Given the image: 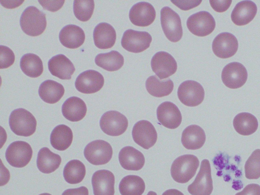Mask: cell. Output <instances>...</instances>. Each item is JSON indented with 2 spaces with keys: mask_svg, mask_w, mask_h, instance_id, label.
<instances>
[{
  "mask_svg": "<svg viewBox=\"0 0 260 195\" xmlns=\"http://www.w3.org/2000/svg\"><path fill=\"white\" fill-rule=\"evenodd\" d=\"M20 24L26 35L32 37L39 36L47 26L46 14L35 6L28 7L21 14Z\"/></svg>",
  "mask_w": 260,
  "mask_h": 195,
  "instance_id": "cell-1",
  "label": "cell"
},
{
  "mask_svg": "<svg viewBox=\"0 0 260 195\" xmlns=\"http://www.w3.org/2000/svg\"><path fill=\"white\" fill-rule=\"evenodd\" d=\"M199 163L195 155L185 154L180 156L172 164L171 176L178 183H187L196 174Z\"/></svg>",
  "mask_w": 260,
  "mask_h": 195,
  "instance_id": "cell-2",
  "label": "cell"
},
{
  "mask_svg": "<svg viewBox=\"0 0 260 195\" xmlns=\"http://www.w3.org/2000/svg\"><path fill=\"white\" fill-rule=\"evenodd\" d=\"M9 126L18 136L28 137L36 131L37 120L34 116L23 108L13 110L9 117Z\"/></svg>",
  "mask_w": 260,
  "mask_h": 195,
  "instance_id": "cell-3",
  "label": "cell"
},
{
  "mask_svg": "<svg viewBox=\"0 0 260 195\" xmlns=\"http://www.w3.org/2000/svg\"><path fill=\"white\" fill-rule=\"evenodd\" d=\"M160 23L167 39L172 42H178L183 35L181 19L179 15L169 7L160 11Z\"/></svg>",
  "mask_w": 260,
  "mask_h": 195,
  "instance_id": "cell-4",
  "label": "cell"
},
{
  "mask_svg": "<svg viewBox=\"0 0 260 195\" xmlns=\"http://www.w3.org/2000/svg\"><path fill=\"white\" fill-rule=\"evenodd\" d=\"M85 158L93 165L108 163L112 158L113 149L111 145L103 140H96L88 143L84 148Z\"/></svg>",
  "mask_w": 260,
  "mask_h": 195,
  "instance_id": "cell-5",
  "label": "cell"
},
{
  "mask_svg": "<svg viewBox=\"0 0 260 195\" xmlns=\"http://www.w3.org/2000/svg\"><path fill=\"white\" fill-rule=\"evenodd\" d=\"M32 155L30 145L22 141L12 142L7 148L5 156L7 161L12 167L22 168L30 161Z\"/></svg>",
  "mask_w": 260,
  "mask_h": 195,
  "instance_id": "cell-6",
  "label": "cell"
},
{
  "mask_svg": "<svg viewBox=\"0 0 260 195\" xmlns=\"http://www.w3.org/2000/svg\"><path fill=\"white\" fill-rule=\"evenodd\" d=\"M210 164L208 159H203L200 171L194 181L187 188L191 195H210L213 191Z\"/></svg>",
  "mask_w": 260,
  "mask_h": 195,
  "instance_id": "cell-7",
  "label": "cell"
},
{
  "mask_svg": "<svg viewBox=\"0 0 260 195\" xmlns=\"http://www.w3.org/2000/svg\"><path fill=\"white\" fill-rule=\"evenodd\" d=\"M177 95L180 102L184 105L195 107L203 101L205 91L199 83L193 80H187L179 85Z\"/></svg>",
  "mask_w": 260,
  "mask_h": 195,
  "instance_id": "cell-8",
  "label": "cell"
},
{
  "mask_svg": "<svg viewBox=\"0 0 260 195\" xmlns=\"http://www.w3.org/2000/svg\"><path fill=\"white\" fill-rule=\"evenodd\" d=\"M100 125L102 131L111 136L123 134L128 127L126 117L117 111H109L102 116Z\"/></svg>",
  "mask_w": 260,
  "mask_h": 195,
  "instance_id": "cell-9",
  "label": "cell"
},
{
  "mask_svg": "<svg viewBox=\"0 0 260 195\" xmlns=\"http://www.w3.org/2000/svg\"><path fill=\"white\" fill-rule=\"evenodd\" d=\"M186 25L189 30L193 35L205 37L212 32L216 23L212 15L203 11L189 16L187 20Z\"/></svg>",
  "mask_w": 260,
  "mask_h": 195,
  "instance_id": "cell-10",
  "label": "cell"
},
{
  "mask_svg": "<svg viewBox=\"0 0 260 195\" xmlns=\"http://www.w3.org/2000/svg\"><path fill=\"white\" fill-rule=\"evenodd\" d=\"M151 41V36L148 32L129 29L123 33L121 44L129 52L140 53L148 48Z\"/></svg>",
  "mask_w": 260,
  "mask_h": 195,
  "instance_id": "cell-11",
  "label": "cell"
},
{
  "mask_svg": "<svg viewBox=\"0 0 260 195\" xmlns=\"http://www.w3.org/2000/svg\"><path fill=\"white\" fill-rule=\"evenodd\" d=\"M132 137L136 144L145 149H148L156 142L157 134L151 122L142 120L135 124L132 130Z\"/></svg>",
  "mask_w": 260,
  "mask_h": 195,
  "instance_id": "cell-12",
  "label": "cell"
},
{
  "mask_svg": "<svg viewBox=\"0 0 260 195\" xmlns=\"http://www.w3.org/2000/svg\"><path fill=\"white\" fill-rule=\"evenodd\" d=\"M248 74L245 67L241 63L233 62L226 65L222 71L221 79L228 87L236 89L246 82Z\"/></svg>",
  "mask_w": 260,
  "mask_h": 195,
  "instance_id": "cell-13",
  "label": "cell"
},
{
  "mask_svg": "<svg viewBox=\"0 0 260 195\" xmlns=\"http://www.w3.org/2000/svg\"><path fill=\"white\" fill-rule=\"evenodd\" d=\"M104 84V78L99 72L89 70L80 74L77 77L75 85L77 90L85 94L99 91Z\"/></svg>",
  "mask_w": 260,
  "mask_h": 195,
  "instance_id": "cell-14",
  "label": "cell"
},
{
  "mask_svg": "<svg viewBox=\"0 0 260 195\" xmlns=\"http://www.w3.org/2000/svg\"><path fill=\"white\" fill-rule=\"evenodd\" d=\"M153 72L160 79L167 78L177 71V64L174 58L169 53L159 51L156 53L151 60Z\"/></svg>",
  "mask_w": 260,
  "mask_h": 195,
  "instance_id": "cell-15",
  "label": "cell"
},
{
  "mask_svg": "<svg viewBox=\"0 0 260 195\" xmlns=\"http://www.w3.org/2000/svg\"><path fill=\"white\" fill-rule=\"evenodd\" d=\"M212 48L216 56L221 58H228L237 52L238 42L233 34L226 32H222L214 38Z\"/></svg>",
  "mask_w": 260,
  "mask_h": 195,
  "instance_id": "cell-16",
  "label": "cell"
},
{
  "mask_svg": "<svg viewBox=\"0 0 260 195\" xmlns=\"http://www.w3.org/2000/svg\"><path fill=\"white\" fill-rule=\"evenodd\" d=\"M156 17V12L151 4L141 2L135 4L130 9L129 18L131 22L138 26H147L151 24Z\"/></svg>",
  "mask_w": 260,
  "mask_h": 195,
  "instance_id": "cell-17",
  "label": "cell"
},
{
  "mask_svg": "<svg viewBox=\"0 0 260 195\" xmlns=\"http://www.w3.org/2000/svg\"><path fill=\"white\" fill-rule=\"evenodd\" d=\"M157 118L165 127L170 129L177 128L182 121L181 112L174 103L165 102L158 106L156 110Z\"/></svg>",
  "mask_w": 260,
  "mask_h": 195,
  "instance_id": "cell-18",
  "label": "cell"
},
{
  "mask_svg": "<svg viewBox=\"0 0 260 195\" xmlns=\"http://www.w3.org/2000/svg\"><path fill=\"white\" fill-rule=\"evenodd\" d=\"M91 183L94 195H114L115 177L110 171L101 170L95 172Z\"/></svg>",
  "mask_w": 260,
  "mask_h": 195,
  "instance_id": "cell-19",
  "label": "cell"
},
{
  "mask_svg": "<svg viewBox=\"0 0 260 195\" xmlns=\"http://www.w3.org/2000/svg\"><path fill=\"white\" fill-rule=\"evenodd\" d=\"M50 73L62 80H69L75 71L72 61L64 55L58 54L53 56L48 62Z\"/></svg>",
  "mask_w": 260,
  "mask_h": 195,
  "instance_id": "cell-20",
  "label": "cell"
},
{
  "mask_svg": "<svg viewBox=\"0 0 260 195\" xmlns=\"http://www.w3.org/2000/svg\"><path fill=\"white\" fill-rule=\"evenodd\" d=\"M93 37L94 45L98 48L109 49L115 44L116 33L115 29L110 24L102 22L94 28Z\"/></svg>",
  "mask_w": 260,
  "mask_h": 195,
  "instance_id": "cell-21",
  "label": "cell"
},
{
  "mask_svg": "<svg viewBox=\"0 0 260 195\" xmlns=\"http://www.w3.org/2000/svg\"><path fill=\"white\" fill-rule=\"evenodd\" d=\"M118 158L121 167L127 170H140L145 164V157L142 153L132 146L122 148Z\"/></svg>",
  "mask_w": 260,
  "mask_h": 195,
  "instance_id": "cell-22",
  "label": "cell"
},
{
  "mask_svg": "<svg viewBox=\"0 0 260 195\" xmlns=\"http://www.w3.org/2000/svg\"><path fill=\"white\" fill-rule=\"evenodd\" d=\"M257 13L256 4L251 1L239 2L231 13L233 22L239 26L244 25L250 22Z\"/></svg>",
  "mask_w": 260,
  "mask_h": 195,
  "instance_id": "cell-23",
  "label": "cell"
},
{
  "mask_svg": "<svg viewBox=\"0 0 260 195\" xmlns=\"http://www.w3.org/2000/svg\"><path fill=\"white\" fill-rule=\"evenodd\" d=\"M85 35L83 30L79 26L69 24L64 26L59 34L61 44L70 49L80 47L84 42Z\"/></svg>",
  "mask_w": 260,
  "mask_h": 195,
  "instance_id": "cell-24",
  "label": "cell"
},
{
  "mask_svg": "<svg viewBox=\"0 0 260 195\" xmlns=\"http://www.w3.org/2000/svg\"><path fill=\"white\" fill-rule=\"evenodd\" d=\"M63 116L69 121L77 122L82 119L87 112L85 102L77 96H72L63 103L61 107Z\"/></svg>",
  "mask_w": 260,
  "mask_h": 195,
  "instance_id": "cell-25",
  "label": "cell"
},
{
  "mask_svg": "<svg viewBox=\"0 0 260 195\" xmlns=\"http://www.w3.org/2000/svg\"><path fill=\"white\" fill-rule=\"evenodd\" d=\"M206 141L204 131L200 126L193 124L186 127L183 131L181 142L183 146L189 150L201 148Z\"/></svg>",
  "mask_w": 260,
  "mask_h": 195,
  "instance_id": "cell-26",
  "label": "cell"
},
{
  "mask_svg": "<svg viewBox=\"0 0 260 195\" xmlns=\"http://www.w3.org/2000/svg\"><path fill=\"white\" fill-rule=\"evenodd\" d=\"M61 162V157L47 147L41 148L38 153L37 166L39 171L43 173L53 172L58 168Z\"/></svg>",
  "mask_w": 260,
  "mask_h": 195,
  "instance_id": "cell-27",
  "label": "cell"
},
{
  "mask_svg": "<svg viewBox=\"0 0 260 195\" xmlns=\"http://www.w3.org/2000/svg\"><path fill=\"white\" fill-rule=\"evenodd\" d=\"M64 93L62 85L52 80H47L42 82L39 88V94L41 99L49 104H55L58 102Z\"/></svg>",
  "mask_w": 260,
  "mask_h": 195,
  "instance_id": "cell-28",
  "label": "cell"
},
{
  "mask_svg": "<svg viewBox=\"0 0 260 195\" xmlns=\"http://www.w3.org/2000/svg\"><path fill=\"white\" fill-rule=\"evenodd\" d=\"M73 134L71 129L64 124L54 128L50 135V143L52 147L59 151L68 149L72 144Z\"/></svg>",
  "mask_w": 260,
  "mask_h": 195,
  "instance_id": "cell-29",
  "label": "cell"
},
{
  "mask_svg": "<svg viewBox=\"0 0 260 195\" xmlns=\"http://www.w3.org/2000/svg\"><path fill=\"white\" fill-rule=\"evenodd\" d=\"M233 126L236 131L243 136H249L256 132L258 121L252 114L242 112L238 114L234 118Z\"/></svg>",
  "mask_w": 260,
  "mask_h": 195,
  "instance_id": "cell-30",
  "label": "cell"
},
{
  "mask_svg": "<svg viewBox=\"0 0 260 195\" xmlns=\"http://www.w3.org/2000/svg\"><path fill=\"white\" fill-rule=\"evenodd\" d=\"M145 85L148 93L157 98L169 95L174 88V83L170 79L160 81L155 75L148 77Z\"/></svg>",
  "mask_w": 260,
  "mask_h": 195,
  "instance_id": "cell-31",
  "label": "cell"
},
{
  "mask_svg": "<svg viewBox=\"0 0 260 195\" xmlns=\"http://www.w3.org/2000/svg\"><path fill=\"white\" fill-rule=\"evenodd\" d=\"M94 61L98 66L110 72L118 70L124 64L123 56L115 50L98 54Z\"/></svg>",
  "mask_w": 260,
  "mask_h": 195,
  "instance_id": "cell-32",
  "label": "cell"
},
{
  "mask_svg": "<svg viewBox=\"0 0 260 195\" xmlns=\"http://www.w3.org/2000/svg\"><path fill=\"white\" fill-rule=\"evenodd\" d=\"M20 66L22 71L27 76L37 78L43 72V64L41 59L36 54L27 53L20 59Z\"/></svg>",
  "mask_w": 260,
  "mask_h": 195,
  "instance_id": "cell-33",
  "label": "cell"
},
{
  "mask_svg": "<svg viewBox=\"0 0 260 195\" xmlns=\"http://www.w3.org/2000/svg\"><path fill=\"white\" fill-rule=\"evenodd\" d=\"M121 195H142L145 189V184L142 178L136 175H127L119 183Z\"/></svg>",
  "mask_w": 260,
  "mask_h": 195,
  "instance_id": "cell-34",
  "label": "cell"
},
{
  "mask_svg": "<svg viewBox=\"0 0 260 195\" xmlns=\"http://www.w3.org/2000/svg\"><path fill=\"white\" fill-rule=\"evenodd\" d=\"M86 174L84 165L79 160L73 159L65 166L63 175L66 181L70 184H77L84 179Z\"/></svg>",
  "mask_w": 260,
  "mask_h": 195,
  "instance_id": "cell-35",
  "label": "cell"
},
{
  "mask_svg": "<svg viewBox=\"0 0 260 195\" xmlns=\"http://www.w3.org/2000/svg\"><path fill=\"white\" fill-rule=\"evenodd\" d=\"M94 8V1H74L73 11L75 17L80 21L85 22L92 16Z\"/></svg>",
  "mask_w": 260,
  "mask_h": 195,
  "instance_id": "cell-36",
  "label": "cell"
},
{
  "mask_svg": "<svg viewBox=\"0 0 260 195\" xmlns=\"http://www.w3.org/2000/svg\"><path fill=\"white\" fill-rule=\"evenodd\" d=\"M245 174L248 179H257L260 177V149L255 150L245 162Z\"/></svg>",
  "mask_w": 260,
  "mask_h": 195,
  "instance_id": "cell-37",
  "label": "cell"
},
{
  "mask_svg": "<svg viewBox=\"0 0 260 195\" xmlns=\"http://www.w3.org/2000/svg\"><path fill=\"white\" fill-rule=\"evenodd\" d=\"M1 69H6L12 66L15 61L13 51L9 47L1 45Z\"/></svg>",
  "mask_w": 260,
  "mask_h": 195,
  "instance_id": "cell-38",
  "label": "cell"
},
{
  "mask_svg": "<svg viewBox=\"0 0 260 195\" xmlns=\"http://www.w3.org/2000/svg\"><path fill=\"white\" fill-rule=\"evenodd\" d=\"M38 2L44 9L51 12L59 10L64 3V1H39Z\"/></svg>",
  "mask_w": 260,
  "mask_h": 195,
  "instance_id": "cell-39",
  "label": "cell"
},
{
  "mask_svg": "<svg viewBox=\"0 0 260 195\" xmlns=\"http://www.w3.org/2000/svg\"><path fill=\"white\" fill-rule=\"evenodd\" d=\"M232 1H210V4L212 8L215 11L223 12L225 11L230 7Z\"/></svg>",
  "mask_w": 260,
  "mask_h": 195,
  "instance_id": "cell-40",
  "label": "cell"
},
{
  "mask_svg": "<svg viewBox=\"0 0 260 195\" xmlns=\"http://www.w3.org/2000/svg\"><path fill=\"white\" fill-rule=\"evenodd\" d=\"M235 195H260V185L257 184H249L243 190Z\"/></svg>",
  "mask_w": 260,
  "mask_h": 195,
  "instance_id": "cell-41",
  "label": "cell"
},
{
  "mask_svg": "<svg viewBox=\"0 0 260 195\" xmlns=\"http://www.w3.org/2000/svg\"><path fill=\"white\" fill-rule=\"evenodd\" d=\"M61 195H88V189L85 186L66 189Z\"/></svg>",
  "mask_w": 260,
  "mask_h": 195,
  "instance_id": "cell-42",
  "label": "cell"
},
{
  "mask_svg": "<svg viewBox=\"0 0 260 195\" xmlns=\"http://www.w3.org/2000/svg\"><path fill=\"white\" fill-rule=\"evenodd\" d=\"M162 195H184V194L177 189H170L163 192Z\"/></svg>",
  "mask_w": 260,
  "mask_h": 195,
  "instance_id": "cell-43",
  "label": "cell"
},
{
  "mask_svg": "<svg viewBox=\"0 0 260 195\" xmlns=\"http://www.w3.org/2000/svg\"><path fill=\"white\" fill-rule=\"evenodd\" d=\"M147 195H157V194L156 192H155L154 191H150L148 192V193H147Z\"/></svg>",
  "mask_w": 260,
  "mask_h": 195,
  "instance_id": "cell-44",
  "label": "cell"
},
{
  "mask_svg": "<svg viewBox=\"0 0 260 195\" xmlns=\"http://www.w3.org/2000/svg\"><path fill=\"white\" fill-rule=\"evenodd\" d=\"M39 195H51V194L49 193H41Z\"/></svg>",
  "mask_w": 260,
  "mask_h": 195,
  "instance_id": "cell-45",
  "label": "cell"
}]
</instances>
